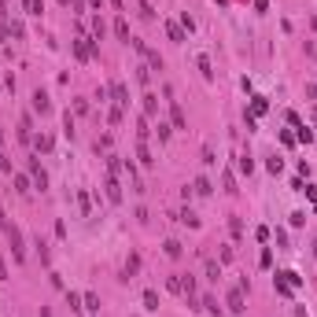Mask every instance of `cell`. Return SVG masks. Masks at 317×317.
Wrapping results in <instances>:
<instances>
[{"label":"cell","mask_w":317,"mask_h":317,"mask_svg":"<svg viewBox=\"0 0 317 317\" xmlns=\"http://www.w3.org/2000/svg\"><path fill=\"white\" fill-rule=\"evenodd\" d=\"M0 144H4V129H0Z\"/></svg>","instance_id":"obj_32"},{"label":"cell","mask_w":317,"mask_h":317,"mask_svg":"<svg viewBox=\"0 0 317 317\" xmlns=\"http://www.w3.org/2000/svg\"><path fill=\"white\" fill-rule=\"evenodd\" d=\"M166 33H170V41H184V33H181L177 22H166Z\"/></svg>","instance_id":"obj_18"},{"label":"cell","mask_w":317,"mask_h":317,"mask_svg":"<svg viewBox=\"0 0 317 317\" xmlns=\"http://www.w3.org/2000/svg\"><path fill=\"white\" fill-rule=\"evenodd\" d=\"M314 258H317V240H314Z\"/></svg>","instance_id":"obj_31"},{"label":"cell","mask_w":317,"mask_h":317,"mask_svg":"<svg viewBox=\"0 0 317 317\" xmlns=\"http://www.w3.org/2000/svg\"><path fill=\"white\" fill-rule=\"evenodd\" d=\"M137 269H141V258H137V255H129V262H126V269H122V281H129V277H133Z\"/></svg>","instance_id":"obj_12"},{"label":"cell","mask_w":317,"mask_h":317,"mask_svg":"<svg viewBox=\"0 0 317 317\" xmlns=\"http://www.w3.org/2000/svg\"><path fill=\"white\" fill-rule=\"evenodd\" d=\"M30 181H33V184H37L41 192L48 188V173L41 170V162H37V158H30Z\"/></svg>","instance_id":"obj_2"},{"label":"cell","mask_w":317,"mask_h":317,"mask_svg":"<svg viewBox=\"0 0 317 317\" xmlns=\"http://www.w3.org/2000/svg\"><path fill=\"white\" fill-rule=\"evenodd\" d=\"M229 310L232 314H244V288H232V292H229Z\"/></svg>","instance_id":"obj_5"},{"label":"cell","mask_w":317,"mask_h":317,"mask_svg":"<svg viewBox=\"0 0 317 317\" xmlns=\"http://www.w3.org/2000/svg\"><path fill=\"white\" fill-rule=\"evenodd\" d=\"M59 4H70V0H59Z\"/></svg>","instance_id":"obj_33"},{"label":"cell","mask_w":317,"mask_h":317,"mask_svg":"<svg viewBox=\"0 0 317 317\" xmlns=\"http://www.w3.org/2000/svg\"><path fill=\"white\" fill-rule=\"evenodd\" d=\"M299 141H306V144H310V141H314V129H306L303 122H299Z\"/></svg>","instance_id":"obj_27"},{"label":"cell","mask_w":317,"mask_h":317,"mask_svg":"<svg viewBox=\"0 0 317 317\" xmlns=\"http://www.w3.org/2000/svg\"><path fill=\"white\" fill-rule=\"evenodd\" d=\"M144 306H148V310H158V295L152 292V288L144 292Z\"/></svg>","instance_id":"obj_20"},{"label":"cell","mask_w":317,"mask_h":317,"mask_svg":"<svg viewBox=\"0 0 317 317\" xmlns=\"http://www.w3.org/2000/svg\"><path fill=\"white\" fill-rule=\"evenodd\" d=\"M33 111H41V115H48V111H52V100H48V92H41V89L33 92Z\"/></svg>","instance_id":"obj_6"},{"label":"cell","mask_w":317,"mask_h":317,"mask_svg":"<svg viewBox=\"0 0 317 317\" xmlns=\"http://www.w3.org/2000/svg\"><path fill=\"white\" fill-rule=\"evenodd\" d=\"M203 306H207L210 314H221V306H218V299H214V295H207V299H203Z\"/></svg>","instance_id":"obj_24"},{"label":"cell","mask_w":317,"mask_h":317,"mask_svg":"<svg viewBox=\"0 0 317 317\" xmlns=\"http://www.w3.org/2000/svg\"><path fill=\"white\" fill-rule=\"evenodd\" d=\"M111 96H115V104H118V107H126V104H129V96H126V85H122V81H115V85H111Z\"/></svg>","instance_id":"obj_9"},{"label":"cell","mask_w":317,"mask_h":317,"mask_svg":"<svg viewBox=\"0 0 317 317\" xmlns=\"http://www.w3.org/2000/svg\"><path fill=\"white\" fill-rule=\"evenodd\" d=\"M4 236H7V244H11V255H15V262H26V247H22V232H18L15 225H7V229H4Z\"/></svg>","instance_id":"obj_1"},{"label":"cell","mask_w":317,"mask_h":317,"mask_svg":"<svg viewBox=\"0 0 317 317\" xmlns=\"http://www.w3.org/2000/svg\"><path fill=\"white\" fill-rule=\"evenodd\" d=\"M18 141H22V144H33V126H30V115H26L22 122H18Z\"/></svg>","instance_id":"obj_7"},{"label":"cell","mask_w":317,"mask_h":317,"mask_svg":"<svg viewBox=\"0 0 317 317\" xmlns=\"http://www.w3.org/2000/svg\"><path fill=\"white\" fill-rule=\"evenodd\" d=\"M81 303H85V310H89V314H100V299H96V295H92V292H89V295H85V299H81Z\"/></svg>","instance_id":"obj_15"},{"label":"cell","mask_w":317,"mask_h":317,"mask_svg":"<svg viewBox=\"0 0 317 317\" xmlns=\"http://www.w3.org/2000/svg\"><path fill=\"white\" fill-rule=\"evenodd\" d=\"M104 188H107V199H111V203H122V184H118V177H115V173H107Z\"/></svg>","instance_id":"obj_3"},{"label":"cell","mask_w":317,"mask_h":317,"mask_svg":"<svg viewBox=\"0 0 317 317\" xmlns=\"http://www.w3.org/2000/svg\"><path fill=\"white\" fill-rule=\"evenodd\" d=\"M0 281H7V269H4V258H0Z\"/></svg>","instance_id":"obj_30"},{"label":"cell","mask_w":317,"mask_h":317,"mask_svg":"<svg viewBox=\"0 0 317 317\" xmlns=\"http://www.w3.org/2000/svg\"><path fill=\"white\" fill-rule=\"evenodd\" d=\"M166 255H170V258H181V244H177V240H166Z\"/></svg>","instance_id":"obj_19"},{"label":"cell","mask_w":317,"mask_h":317,"mask_svg":"<svg viewBox=\"0 0 317 317\" xmlns=\"http://www.w3.org/2000/svg\"><path fill=\"white\" fill-rule=\"evenodd\" d=\"M115 37H118V41H133V37H129V22H126L122 15L115 18Z\"/></svg>","instance_id":"obj_10"},{"label":"cell","mask_w":317,"mask_h":317,"mask_svg":"<svg viewBox=\"0 0 317 317\" xmlns=\"http://www.w3.org/2000/svg\"><path fill=\"white\" fill-rule=\"evenodd\" d=\"M148 133H152V129H148V118H141V122H137V141H148Z\"/></svg>","instance_id":"obj_22"},{"label":"cell","mask_w":317,"mask_h":317,"mask_svg":"<svg viewBox=\"0 0 317 317\" xmlns=\"http://www.w3.org/2000/svg\"><path fill=\"white\" fill-rule=\"evenodd\" d=\"M22 4H26V11H30V15H41L44 11V0H22Z\"/></svg>","instance_id":"obj_16"},{"label":"cell","mask_w":317,"mask_h":317,"mask_svg":"<svg viewBox=\"0 0 317 317\" xmlns=\"http://www.w3.org/2000/svg\"><path fill=\"white\" fill-rule=\"evenodd\" d=\"M137 158H141V166H155L152 152H148V141H137Z\"/></svg>","instance_id":"obj_8"},{"label":"cell","mask_w":317,"mask_h":317,"mask_svg":"<svg viewBox=\"0 0 317 317\" xmlns=\"http://www.w3.org/2000/svg\"><path fill=\"white\" fill-rule=\"evenodd\" d=\"M155 111H158V104H155L152 92H148V96H144V118H155Z\"/></svg>","instance_id":"obj_13"},{"label":"cell","mask_w":317,"mask_h":317,"mask_svg":"<svg viewBox=\"0 0 317 317\" xmlns=\"http://www.w3.org/2000/svg\"><path fill=\"white\" fill-rule=\"evenodd\" d=\"M203 269H207V277H210V281H218V277H221V266L214 262V258H207V266H203Z\"/></svg>","instance_id":"obj_14"},{"label":"cell","mask_w":317,"mask_h":317,"mask_svg":"<svg viewBox=\"0 0 317 317\" xmlns=\"http://www.w3.org/2000/svg\"><path fill=\"white\" fill-rule=\"evenodd\" d=\"M74 52H78V59H92V52H96V48H92L89 37H78V41H74Z\"/></svg>","instance_id":"obj_4"},{"label":"cell","mask_w":317,"mask_h":317,"mask_svg":"<svg viewBox=\"0 0 317 317\" xmlns=\"http://www.w3.org/2000/svg\"><path fill=\"white\" fill-rule=\"evenodd\" d=\"M148 78H152V70H148V67H137V81H141V85H148Z\"/></svg>","instance_id":"obj_26"},{"label":"cell","mask_w":317,"mask_h":317,"mask_svg":"<svg viewBox=\"0 0 317 317\" xmlns=\"http://www.w3.org/2000/svg\"><path fill=\"white\" fill-rule=\"evenodd\" d=\"M251 115H255V118H258V115H266V100H262V96L251 100Z\"/></svg>","instance_id":"obj_17"},{"label":"cell","mask_w":317,"mask_h":317,"mask_svg":"<svg viewBox=\"0 0 317 317\" xmlns=\"http://www.w3.org/2000/svg\"><path fill=\"white\" fill-rule=\"evenodd\" d=\"M192 192H195V195H210L214 188H210V181H207V177H195V184H192Z\"/></svg>","instance_id":"obj_11"},{"label":"cell","mask_w":317,"mask_h":317,"mask_svg":"<svg viewBox=\"0 0 317 317\" xmlns=\"http://www.w3.org/2000/svg\"><path fill=\"white\" fill-rule=\"evenodd\" d=\"M303 192H306V199H314V203H317V188H314V184H303Z\"/></svg>","instance_id":"obj_28"},{"label":"cell","mask_w":317,"mask_h":317,"mask_svg":"<svg viewBox=\"0 0 317 317\" xmlns=\"http://www.w3.org/2000/svg\"><path fill=\"white\" fill-rule=\"evenodd\" d=\"M15 188H18V192H22V195H26V192H30V177H22V173H15Z\"/></svg>","instance_id":"obj_21"},{"label":"cell","mask_w":317,"mask_h":317,"mask_svg":"<svg viewBox=\"0 0 317 317\" xmlns=\"http://www.w3.org/2000/svg\"><path fill=\"white\" fill-rule=\"evenodd\" d=\"M92 33L104 37V18H100V15H92Z\"/></svg>","instance_id":"obj_25"},{"label":"cell","mask_w":317,"mask_h":317,"mask_svg":"<svg viewBox=\"0 0 317 317\" xmlns=\"http://www.w3.org/2000/svg\"><path fill=\"white\" fill-rule=\"evenodd\" d=\"M199 70H203V78H214V70H210V59H207V55H199Z\"/></svg>","instance_id":"obj_23"},{"label":"cell","mask_w":317,"mask_h":317,"mask_svg":"<svg viewBox=\"0 0 317 317\" xmlns=\"http://www.w3.org/2000/svg\"><path fill=\"white\" fill-rule=\"evenodd\" d=\"M7 225H11V221H7V214H4V207H0V232H4Z\"/></svg>","instance_id":"obj_29"}]
</instances>
